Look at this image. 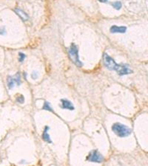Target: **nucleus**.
Instances as JSON below:
<instances>
[{"label":"nucleus","instance_id":"9d476101","mask_svg":"<svg viewBox=\"0 0 148 166\" xmlns=\"http://www.w3.org/2000/svg\"><path fill=\"white\" fill-rule=\"evenodd\" d=\"M112 6H113L116 10H120L121 8H122V5L120 2H119V1H116V2H113V3L112 4Z\"/></svg>","mask_w":148,"mask_h":166},{"label":"nucleus","instance_id":"2eb2a0df","mask_svg":"<svg viewBox=\"0 0 148 166\" xmlns=\"http://www.w3.org/2000/svg\"><path fill=\"white\" fill-rule=\"evenodd\" d=\"M38 77V73H37L36 71H34L32 73V75H31V78H34V79H36V78Z\"/></svg>","mask_w":148,"mask_h":166},{"label":"nucleus","instance_id":"0eeeda50","mask_svg":"<svg viewBox=\"0 0 148 166\" xmlns=\"http://www.w3.org/2000/svg\"><path fill=\"white\" fill-rule=\"evenodd\" d=\"M61 108L66 109H69V110L74 109V106H73V104H72L70 101H68V100L61 99Z\"/></svg>","mask_w":148,"mask_h":166},{"label":"nucleus","instance_id":"4468645a","mask_svg":"<svg viewBox=\"0 0 148 166\" xmlns=\"http://www.w3.org/2000/svg\"><path fill=\"white\" fill-rule=\"evenodd\" d=\"M6 34V30L5 27H0V35H4Z\"/></svg>","mask_w":148,"mask_h":166},{"label":"nucleus","instance_id":"dca6fc26","mask_svg":"<svg viewBox=\"0 0 148 166\" xmlns=\"http://www.w3.org/2000/svg\"><path fill=\"white\" fill-rule=\"evenodd\" d=\"M99 2H104V3L107 2V0H99Z\"/></svg>","mask_w":148,"mask_h":166},{"label":"nucleus","instance_id":"9b49d317","mask_svg":"<svg viewBox=\"0 0 148 166\" xmlns=\"http://www.w3.org/2000/svg\"><path fill=\"white\" fill-rule=\"evenodd\" d=\"M43 109H45V110H48V111H53V109L52 108H51V104H49L48 102H44V107H43Z\"/></svg>","mask_w":148,"mask_h":166},{"label":"nucleus","instance_id":"f257e3e1","mask_svg":"<svg viewBox=\"0 0 148 166\" xmlns=\"http://www.w3.org/2000/svg\"><path fill=\"white\" fill-rule=\"evenodd\" d=\"M104 62L107 69L113 70V71H116L117 73L120 75H127V74H130L132 72L131 70L129 68L128 66H127L126 64H118L107 53L104 55Z\"/></svg>","mask_w":148,"mask_h":166},{"label":"nucleus","instance_id":"f8f14e48","mask_svg":"<svg viewBox=\"0 0 148 166\" xmlns=\"http://www.w3.org/2000/svg\"><path fill=\"white\" fill-rule=\"evenodd\" d=\"M24 58H25V55L23 52H19V61L21 62V61H24Z\"/></svg>","mask_w":148,"mask_h":166},{"label":"nucleus","instance_id":"20e7f679","mask_svg":"<svg viewBox=\"0 0 148 166\" xmlns=\"http://www.w3.org/2000/svg\"><path fill=\"white\" fill-rule=\"evenodd\" d=\"M87 160L90 162H102L104 160L103 156L96 150H93L87 156Z\"/></svg>","mask_w":148,"mask_h":166},{"label":"nucleus","instance_id":"1a4fd4ad","mask_svg":"<svg viewBox=\"0 0 148 166\" xmlns=\"http://www.w3.org/2000/svg\"><path fill=\"white\" fill-rule=\"evenodd\" d=\"M15 11H16V13L18 14V15L19 16L21 17V18H22L23 20H27L28 18V15H27V14L25 13H24V11H21V10L16 9Z\"/></svg>","mask_w":148,"mask_h":166},{"label":"nucleus","instance_id":"423d86ee","mask_svg":"<svg viewBox=\"0 0 148 166\" xmlns=\"http://www.w3.org/2000/svg\"><path fill=\"white\" fill-rule=\"evenodd\" d=\"M127 31V28L124 26H116V25H113L110 28V32L112 33H124Z\"/></svg>","mask_w":148,"mask_h":166},{"label":"nucleus","instance_id":"f03ea898","mask_svg":"<svg viewBox=\"0 0 148 166\" xmlns=\"http://www.w3.org/2000/svg\"><path fill=\"white\" fill-rule=\"evenodd\" d=\"M112 130L116 135L119 137H127L131 134V129L126 126L119 123H116L112 126Z\"/></svg>","mask_w":148,"mask_h":166},{"label":"nucleus","instance_id":"ddd939ff","mask_svg":"<svg viewBox=\"0 0 148 166\" xmlns=\"http://www.w3.org/2000/svg\"><path fill=\"white\" fill-rule=\"evenodd\" d=\"M16 101H18L19 103H21V104H22V103H24V97L20 94V95H19V97H17L16 98Z\"/></svg>","mask_w":148,"mask_h":166},{"label":"nucleus","instance_id":"7ed1b4c3","mask_svg":"<svg viewBox=\"0 0 148 166\" xmlns=\"http://www.w3.org/2000/svg\"><path fill=\"white\" fill-rule=\"evenodd\" d=\"M69 55L73 62L75 63L78 67H82L83 65L82 63L80 61L79 57L78 47L75 44H72L69 48Z\"/></svg>","mask_w":148,"mask_h":166},{"label":"nucleus","instance_id":"6e6552de","mask_svg":"<svg viewBox=\"0 0 148 166\" xmlns=\"http://www.w3.org/2000/svg\"><path fill=\"white\" fill-rule=\"evenodd\" d=\"M48 129H49L48 126H46L45 128H44L42 137H43V140H44V141L47 142V143H52V140H51V137H50V136H49V134H47Z\"/></svg>","mask_w":148,"mask_h":166},{"label":"nucleus","instance_id":"39448f33","mask_svg":"<svg viewBox=\"0 0 148 166\" xmlns=\"http://www.w3.org/2000/svg\"><path fill=\"white\" fill-rule=\"evenodd\" d=\"M20 84L21 81H20V75L19 74H16L15 76H9L8 78V87L10 89L14 88L16 84L19 86Z\"/></svg>","mask_w":148,"mask_h":166}]
</instances>
